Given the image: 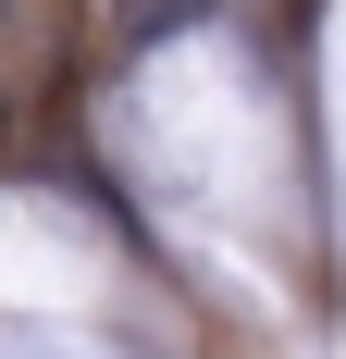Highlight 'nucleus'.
Listing matches in <instances>:
<instances>
[{"instance_id": "f257e3e1", "label": "nucleus", "mask_w": 346, "mask_h": 359, "mask_svg": "<svg viewBox=\"0 0 346 359\" xmlns=\"http://www.w3.org/2000/svg\"><path fill=\"white\" fill-rule=\"evenodd\" d=\"M186 13H210V0H111V50H148V37H173Z\"/></svg>"}]
</instances>
